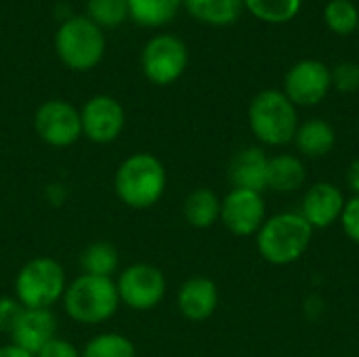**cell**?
<instances>
[{
  "mask_svg": "<svg viewBox=\"0 0 359 357\" xmlns=\"http://www.w3.org/2000/svg\"><path fill=\"white\" fill-rule=\"evenodd\" d=\"M166 168L164 164L147 151L128 156L116 170L114 189L116 196L135 210H145L158 204L166 191Z\"/></svg>",
  "mask_w": 359,
  "mask_h": 357,
  "instance_id": "6da1fadb",
  "label": "cell"
},
{
  "mask_svg": "<svg viewBox=\"0 0 359 357\" xmlns=\"http://www.w3.org/2000/svg\"><path fill=\"white\" fill-rule=\"evenodd\" d=\"M311 225L301 213H280L265 219L257 231V248L261 257L273 265H290L299 261L311 244Z\"/></svg>",
  "mask_w": 359,
  "mask_h": 357,
  "instance_id": "7a4b0ae2",
  "label": "cell"
},
{
  "mask_svg": "<svg viewBox=\"0 0 359 357\" xmlns=\"http://www.w3.org/2000/svg\"><path fill=\"white\" fill-rule=\"evenodd\" d=\"M63 307L67 316L86 326H97L116 316L120 307V297L114 278H97V276H78L72 284H67L63 295Z\"/></svg>",
  "mask_w": 359,
  "mask_h": 357,
  "instance_id": "3957f363",
  "label": "cell"
},
{
  "mask_svg": "<svg viewBox=\"0 0 359 357\" xmlns=\"http://www.w3.org/2000/svg\"><path fill=\"white\" fill-rule=\"evenodd\" d=\"M248 122L255 137L265 145H288L299 128L297 105L280 90H261L248 109Z\"/></svg>",
  "mask_w": 359,
  "mask_h": 357,
  "instance_id": "277c9868",
  "label": "cell"
},
{
  "mask_svg": "<svg viewBox=\"0 0 359 357\" xmlns=\"http://www.w3.org/2000/svg\"><path fill=\"white\" fill-rule=\"evenodd\" d=\"M55 48L63 65L74 72H88L97 67L105 55V36L88 17L76 15L59 25Z\"/></svg>",
  "mask_w": 359,
  "mask_h": 357,
  "instance_id": "5b68a950",
  "label": "cell"
},
{
  "mask_svg": "<svg viewBox=\"0 0 359 357\" xmlns=\"http://www.w3.org/2000/svg\"><path fill=\"white\" fill-rule=\"evenodd\" d=\"M67 278L59 261L36 257L27 261L15 278V299L25 309H50L63 299Z\"/></svg>",
  "mask_w": 359,
  "mask_h": 357,
  "instance_id": "8992f818",
  "label": "cell"
},
{
  "mask_svg": "<svg viewBox=\"0 0 359 357\" xmlns=\"http://www.w3.org/2000/svg\"><path fill=\"white\" fill-rule=\"evenodd\" d=\"M189 61L185 42L175 34H158L147 40L141 53V67L149 82L158 86H168L177 82Z\"/></svg>",
  "mask_w": 359,
  "mask_h": 357,
  "instance_id": "52a82bcc",
  "label": "cell"
},
{
  "mask_svg": "<svg viewBox=\"0 0 359 357\" xmlns=\"http://www.w3.org/2000/svg\"><path fill=\"white\" fill-rule=\"evenodd\" d=\"M116 288L122 305L135 311H151L166 295V278L156 265L135 263L120 274Z\"/></svg>",
  "mask_w": 359,
  "mask_h": 357,
  "instance_id": "ba28073f",
  "label": "cell"
},
{
  "mask_svg": "<svg viewBox=\"0 0 359 357\" xmlns=\"http://www.w3.org/2000/svg\"><path fill=\"white\" fill-rule=\"evenodd\" d=\"M38 137L50 147H69L82 137L80 109L61 99L44 101L34 114Z\"/></svg>",
  "mask_w": 359,
  "mask_h": 357,
  "instance_id": "9c48e42d",
  "label": "cell"
},
{
  "mask_svg": "<svg viewBox=\"0 0 359 357\" xmlns=\"http://www.w3.org/2000/svg\"><path fill=\"white\" fill-rule=\"evenodd\" d=\"M80 122H82V135L88 141L105 145L122 135L126 114L118 99L109 95H95L82 105Z\"/></svg>",
  "mask_w": 359,
  "mask_h": 357,
  "instance_id": "30bf717a",
  "label": "cell"
},
{
  "mask_svg": "<svg viewBox=\"0 0 359 357\" xmlns=\"http://www.w3.org/2000/svg\"><path fill=\"white\" fill-rule=\"evenodd\" d=\"M332 88L330 69L316 59H303L292 65L284 80V95L301 107L318 105L324 101L328 90Z\"/></svg>",
  "mask_w": 359,
  "mask_h": 357,
  "instance_id": "8fae6325",
  "label": "cell"
},
{
  "mask_svg": "<svg viewBox=\"0 0 359 357\" xmlns=\"http://www.w3.org/2000/svg\"><path fill=\"white\" fill-rule=\"evenodd\" d=\"M227 231L246 238L255 236L265 223V202L263 196L248 189H231L221 200V219Z\"/></svg>",
  "mask_w": 359,
  "mask_h": 357,
  "instance_id": "7c38bea8",
  "label": "cell"
},
{
  "mask_svg": "<svg viewBox=\"0 0 359 357\" xmlns=\"http://www.w3.org/2000/svg\"><path fill=\"white\" fill-rule=\"evenodd\" d=\"M345 196L332 183H316L307 189L301 206L303 219L311 225V229H324L341 221L345 210Z\"/></svg>",
  "mask_w": 359,
  "mask_h": 357,
  "instance_id": "4fadbf2b",
  "label": "cell"
},
{
  "mask_svg": "<svg viewBox=\"0 0 359 357\" xmlns=\"http://www.w3.org/2000/svg\"><path fill=\"white\" fill-rule=\"evenodd\" d=\"M57 337V318L50 309H25L15 330L11 332L13 345L36 356L50 339Z\"/></svg>",
  "mask_w": 359,
  "mask_h": 357,
  "instance_id": "5bb4252c",
  "label": "cell"
},
{
  "mask_svg": "<svg viewBox=\"0 0 359 357\" xmlns=\"http://www.w3.org/2000/svg\"><path fill=\"white\" fill-rule=\"evenodd\" d=\"M267 164L269 158L261 147H244L236 151L227 170L233 189L263 194L267 189Z\"/></svg>",
  "mask_w": 359,
  "mask_h": 357,
  "instance_id": "9a60e30c",
  "label": "cell"
},
{
  "mask_svg": "<svg viewBox=\"0 0 359 357\" xmlns=\"http://www.w3.org/2000/svg\"><path fill=\"white\" fill-rule=\"evenodd\" d=\"M177 305L189 322L208 320L219 307V290L210 278H189L177 295Z\"/></svg>",
  "mask_w": 359,
  "mask_h": 357,
  "instance_id": "2e32d148",
  "label": "cell"
},
{
  "mask_svg": "<svg viewBox=\"0 0 359 357\" xmlns=\"http://www.w3.org/2000/svg\"><path fill=\"white\" fill-rule=\"evenodd\" d=\"M294 143L303 156L324 158L332 151V147L337 143V133L326 120L313 118V120L299 124L297 135H294Z\"/></svg>",
  "mask_w": 359,
  "mask_h": 357,
  "instance_id": "e0dca14e",
  "label": "cell"
},
{
  "mask_svg": "<svg viewBox=\"0 0 359 357\" xmlns=\"http://www.w3.org/2000/svg\"><path fill=\"white\" fill-rule=\"evenodd\" d=\"M307 179V170L305 164L290 154H278L273 158H269L267 164V187L276 189L280 194H288V191H297L299 187H303Z\"/></svg>",
  "mask_w": 359,
  "mask_h": 357,
  "instance_id": "ac0fdd59",
  "label": "cell"
},
{
  "mask_svg": "<svg viewBox=\"0 0 359 357\" xmlns=\"http://www.w3.org/2000/svg\"><path fill=\"white\" fill-rule=\"evenodd\" d=\"M183 217L196 229H208L221 219V200L212 189H194L183 202Z\"/></svg>",
  "mask_w": 359,
  "mask_h": 357,
  "instance_id": "d6986e66",
  "label": "cell"
},
{
  "mask_svg": "<svg viewBox=\"0 0 359 357\" xmlns=\"http://www.w3.org/2000/svg\"><path fill=\"white\" fill-rule=\"evenodd\" d=\"M191 17L208 25L233 23L244 6V0H183Z\"/></svg>",
  "mask_w": 359,
  "mask_h": 357,
  "instance_id": "ffe728a7",
  "label": "cell"
},
{
  "mask_svg": "<svg viewBox=\"0 0 359 357\" xmlns=\"http://www.w3.org/2000/svg\"><path fill=\"white\" fill-rule=\"evenodd\" d=\"M128 17L143 27H160L175 19L183 0H126Z\"/></svg>",
  "mask_w": 359,
  "mask_h": 357,
  "instance_id": "44dd1931",
  "label": "cell"
},
{
  "mask_svg": "<svg viewBox=\"0 0 359 357\" xmlns=\"http://www.w3.org/2000/svg\"><path fill=\"white\" fill-rule=\"evenodd\" d=\"M118 265H120V255L111 242H103V240L93 242L80 255V267L82 274L86 276L111 278L118 271Z\"/></svg>",
  "mask_w": 359,
  "mask_h": 357,
  "instance_id": "7402d4cb",
  "label": "cell"
},
{
  "mask_svg": "<svg viewBox=\"0 0 359 357\" xmlns=\"http://www.w3.org/2000/svg\"><path fill=\"white\" fill-rule=\"evenodd\" d=\"M80 357H137V349L130 339L118 332H103L93 337L84 349L80 351Z\"/></svg>",
  "mask_w": 359,
  "mask_h": 357,
  "instance_id": "603a6c76",
  "label": "cell"
},
{
  "mask_svg": "<svg viewBox=\"0 0 359 357\" xmlns=\"http://www.w3.org/2000/svg\"><path fill=\"white\" fill-rule=\"evenodd\" d=\"M244 6L261 21L286 23L301 11V0H244Z\"/></svg>",
  "mask_w": 359,
  "mask_h": 357,
  "instance_id": "cb8c5ba5",
  "label": "cell"
},
{
  "mask_svg": "<svg viewBox=\"0 0 359 357\" xmlns=\"http://www.w3.org/2000/svg\"><path fill=\"white\" fill-rule=\"evenodd\" d=\"M324 19L334 34L349 36L359 29V11L351 0H330L324 8Z\"/></svg>",
  "mask_w": 359,
  "mask_h": 357,
  "instance_id": "d4e9b609",
  "label": "cell"
},
{
  "mask_svg": "<svg viewBox=\"0 0 359 357\" xmlns=\"http://www.w3.org/2000/svg\"><path fill=\"white\" fill-rule=\"evenodd\" d=\"M88 19L103 27H118L128 17V4L126 0H88Z\"/></svg>",
  "mask_w": 359,
  "mask_h": 357,
  "instance_id": "484cf974",
  "label": "cell"
},
{
  "mask_svg": "<svg viewBox=\"0 0 359 357\" xmlns=\"http://www.w3.org/2000/svg\"><path fill=\"white\" fill-rule=\"evenodd\" d=\"M332 86L341 93H353L359 88V65L353 61L339 63L332 72Z\"/></svg>",
  "mask_w": 359,
  "mask_h": 357,
  "instance_id": "4316f807",
  "label": "cell"
},
{
  "mask_svg": "<svg viewBox=\"0 0 359 357\" xmlns=\"http://www.w3.org/2000/svg\"><path fill=\"white\" fill-rule=\"evenodd\" d=\"M23 311L25 307L15 297H0V332L11 337Z\"/></svg>",
  "mask_w": 359,
  "mask_h": 357,
  "instance_id": "83f0119b",
  "label": "cell"
},
{
  "mask_svg": "<svg viewBox=\"0 0 359 357\" xmlns=\"http://www.w3.org/2000/svg\"><path fill=\"white\" fill-rule=\"evenodd\" d=\"M341 225L345 229V234L359 244V196H353L351 200H347L345 210L341 215Z\"/></svg>",
  "mask_w": 359,
  "mask_h": 357,
  "instance_id": "f1b7e54d",
  "label": "cell"
},
{
  "mask_svg": "<svg viewBox=\"0 0 359 357\" xmlns=\"http://www.w3.org/2000/svg\"><path fill=\"white\" fill-rule=\"evenodd\" d=\"M36 357H80V351L76 349L74 343L55 337L36 353Z\"/></svg>",
  "mask_w": 359,
  "mask_h": 357,
  "instance_id": "f546056e",
  "label": "cell"
},
{
  "mask_svg": "<svg viewBox=\"0 0 359 357\" xmlns=\"http://www.w3.org/2000/svg\"><path fill=\"white\" fill-rule=\"evenodd\" d=\"M347 185L355 196H359V158L351 162V166L347 170Z\"/></svg>",
  "mask_w": 359,
  "mask_h": 357,
  "instance_id": "4dcf8cb0",
  "label": "cell"
},
{
  "mask_svg": "<svg viewBox=\"0 0 359 357\" xmlns=\"http://www.w3.org/2000/svg\"><path fill=\"white\" fill-rule=\"evenodd\" d=\"M0 357H36L23 349H19L17 345H6V347H0Z\"/></svg>",
  "mask_w": 359,
  "mask_h": 357,
  "instance_id": "1f68e13d",
  "label": "cell"
}]
</instances>
